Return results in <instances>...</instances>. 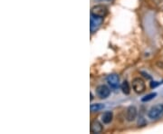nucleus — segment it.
<instances>
[{
    "label": "nucleus",
    "mask_w": 163,
    "mask_h": 134,
    "mask_svg": "<svg viewBox=\"0 0 163 134\" xmlns=\"http://www.w3.org/2000/svg\"><path fill=\"white\" fill-rule=\"evenodd\" d=\"M96 92L101 99H105V98L109 97V95L110 93V90L108 86L102 84V85H99L96 88Z\"/></svg>",
    "instance_id": "4"
},
{
    "label": "nucleus",
    "mask_w": 163,
    "mask_h": 134,
    "mask_svg": "<svg viewBox=\"0 0 163 134\" xmlns=\"http://www.w3.org/2000/svg\"><path fill=\"white\" fill-rule=\"evenodd\" d=\"M112 118H113V114L111 111H105L103 116H102V121L104 124H108L110 123L111 121H112Z\"/></svg>",
    "instance_id": "9"
},
{
    "label": "nucleus",
    "mask_w": 163,
    "mask_h": 134,
    "mask_svg": "<svg viewBox=\"0 0 163 134\" xmlns=\"http://www.w3.org/2000/svg\"><path fill=\"white\" fill-rule=\"evenodd\" d=\"M163 113V105L162 104H158V105H155L151 108L149 112H148V116L150 119L151 120H156L158 119L159 117H161Z\"/></svg>",
    "instance_id": "2"
},
{
    "label": "nucleus",
    "mask_w": 163,
    "mask_h": 134,
    "mask_svg": "<svg viewBox=\"0 0 163 134\" xmlns=\"http://www.w3.org/2000/svg\"><path fill=\"white\" fill-rule=\"evenodd\" d=\"M103 108H104V105L102 104V103H94V104H91V106H90V109H91L92 112L99 111V110H103Z\"/></svg>",
    "instance_id": "11"
},
{
    "label": "nucleus",
    "mask_w": 163,
    "mask_h": 134,
    "mask_svg": "<svg viewBox=\"0 0 163 134\" xmlns=\"http://www.w3.org/2000/svg\"><path fill=\"white\" fill-rule=\"evenodd\" d=\"M121 90H122V92L124 94H129L131 92V88H130V84L127 81H124L121 84Z\"/></svg>",
    "instance_id": "10"
},
{
    "label": "nucleus",
    "mask_w": 163,
    "mask_h": 134,
    "mask_svg": "<svg viewBox=\"0 0 163 134\" xmlns=\"http://www.w3.org/2000/svg\"><path fill=\"white\" fill-rule=\"evenodd\" d=\"M107 13H108V9L103 5H94L91 10V15L92 16H97V17H101V18L105 17Z\"/></svg>",
    "instance_id": "1"
},
{
    "label": "nucleus",
    "mask_w": 163,
    "mask_h": 134,
    "mask_svg": "<svg viewBox=\"0 0 163 134\" xmlns=\"http://www.w3.org/2000/svg\"><path fill=\"white\" fill-rule=\"evenodd\" d=\"M159 84H160V82H158V81H151L150 82V88H152V89L156 88Z\"/></svg>",
    "instance_id": "13"
},
{
    "label": "nucleus",
    "mask_w": 163,
    "mask_h": 134,
    "mask_svg": "<svg viewBox=\"0 0 163 134\" xmlns=\"http://www.w3.org/2000/svg\"><path fill=\"white\" fill-rule=\"evenodd\" d=\"M137 117V109L135 106H130L126 111V119L129 121H133Z\"/></svg>",
    "instance_id": "7"
},
{
    "label": "nucleus",
    "mask_w": 163,
    "mask_h": 134,
    "mask_svg": "<svg viewBox=\"0 0 163 134\" xmlns=\"http://www.w3.org/2000/svg\"><path fill=\"white\" fill-rule=\"evenodd\" d=\"M107 81L112 88H117L120 84V78L117 74H110L107 77Z\"/></svg>",
    "instance_id": "8"
},
{
    "label": "nucleus",
    "mask_w": 163,
    "mask_h": 134,
    "mask_svg": "<svg viewBox=\"0 0 163 134\" xmlns=\"http://www.w3.org/2000/svg\"><path fill=\"white\" fill-rule=\"evenodd\" d=\"M102 23H103V18L97 17L94 16H91V26H90L91 32L93 33L94 31H96L102 25Z\"/></svg>",
    "instance_id": "5"
},
{
    "label": "nucleus",
    "mask_w": 163,
    "mask_h": 134,
    "mask_svg": "<svg viewBox=\"0 0 163 134\" xmlns=\"http://www.w3.org/2000/svg\"><path fill=\"white\" fill-rule=\"evenodd\" d=\"M132 88H133L134 92L137 93H139V94L142 93L146 89L144 81L141 78H134L132 80Z\"/></svg>",
    "instance_id": "3"
},
{
    "label": "nucleus",
    "mask_w": 163,
    "mask_h": 134,
    "mask_svg": "<svg viewBox=\"0 0 163 134\" xmlns=\"http://www.w3.org/2000/svg\"><path fill=\"white\" fill-rule=\"evenodd\" d=\"M156 96H157V93H156V92L149 93V94H147L146 96H144V97L141 99V102H143V103H145V102H149V101L152 100L153 98H155Z\"/></svg>",
    "instance_id": "12"
},
{
    "label": "nucleus",
    "mask_w": 163,
    "mask_h": 134,
    "mask_svg": "<svg viewBox=\"0 0 163 134\" xmlns=\"http://www.w3.org/2000/svg\"><path fill=\"white\" fill-rule=\"evenodd\" d=\"M90 131L92 133H100L103 132V125L99 121H92L91 122V127H90Z\"/></svg>",
    "instance_id": "6"
}]
</instances>
